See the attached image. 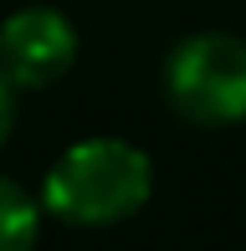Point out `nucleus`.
Returning <instances> with one entry per match:
<instances>
[{
    "instance_id": "nucleus-1",
    "label": "nucleus",
    "mask_w": 246,
    "mask_h": 251,
    "mask_svg": "<svg viewBox=\"0 0 246 251\" xmlns=\"http://www.w3.org/2000/svg\"><path fill=\"white\" fill-rule=\"evenodd\" d=\"M154 195V159L123 133H87L67 144L41 175V205L51 221L77 231L123 226Z\"/></svg>"
},
{
    "instance_id": "nucleus-2",
    "label": "nucleus",
    "mask_w": 246,
    "mask_h": 251,
    "mask_svg": "<svg viewBox=\"0 0 246 251\" xmlns=\"http://www.w3.org/2000/svg\"><path fill=\"white\" fill-rule=\"evenodd\" d=\"M170 113L190 128H241L246 123V36L190 31L159 67Z\"/></svg>"
},
{
    "instance_id": "nucleus-3",
    "label": "nucleus",
    "mask_w": 246,
    "mask_h": 251,
    "mask_svg": "<svg viewBox=\"0 0 246 251\" xmlns=\"http://www.w3.org/2000/svg\"><path fill=\"white\" fill-rule=\"evenodd\" d=\"M77 51H82V31L67 10L47 5H16L5 21H0V67L5 77L21 87V93H47L57 87L67 72L77 67Z\"/></svg>"
},
{
    "instance_id": "nucleus-4",
    "label": "nucleus",
    "mask_w": 246,
    "mask_h": 251,
    "mask_svg": "<svg viewBox=\"0 0 246 251\" xmlns=\"http://www.w3.org/2000/svg\"><path fill=\"white\" fill-rule=\"evenodd\" d=\"M41 221H51L47 205H41V190L31 195L21 179L0 175V246H26L41 236Z\"/></svg>"
},
{
    "instance_id": "nucleus-5",
    "label": "nucleus",
    "mask_w": 246,
    "mask_h": 251,
    "mask_svg": "<svg viewBox=\"0 0 246 251\" xmlns=\"http://www.w3.org/2000/svg\"><path fill=\"white\" fill-rule=\"evenodd\" d=\"M16 98H21V87L5 77V67H0V149H5V139H10V128H16Z\"/></svg>"
}]
</instances>
